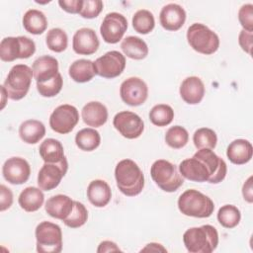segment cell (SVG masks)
<instances>
[{"instance_id": "obj_43", "label": "cell", "mask_w": 253, "mask_h": 253, "mask_svg": "<svg viewBox=\"0 0 253 253\" xmlns=\"http://www.w3.org/2000/svg\"><path fill=\"white\" fill-rule=\"evenodd\" d=\"M58 4L67 13L79 14L83 6V0H59Z\"/></svg>"}, {"instance_id": "obj_14", "label": "cell", "mask_w": 253, "mask_h": 253, "mask_svg": "<svg viewBox=\"0 0 253 253\" xmlns=\"http://www.w3.org/2000/svg\"><path fill=\"white\" fill-rule=\"evenodd\" d=\"M127 29L126 17L117 12L108 13L100 27V33L103 40L108 43L119 42Z\"/></svg>"}, {"instance_id": "obj_33", "label": "cell", "mask_w": 253, "mask_h": 253, "mask_svg": "<svg viewBox=\"0 0 253 253\" xmlns=\"http://www.w3.org/2000/svg\"><path fill=\"white\" fill-rule=\"evenodd\" d=\"M174 119L173 109L166 104L155 105L149 112L150 122L157 126H165L172 123Z\"/></svg>"}, {"instance_id": "obj_40", "label": "cell", "mask_w": 253, "mask_h": 253, "mask_svg": "<svg viewBox=\"0 0 253 253\" xmlns=\"http://www.w3.org/2000/svg\"><path fill=\"white\" fill-rule=\"evenodd\" d=\"M103 10V2L100 0H84L79 15L85 19L96 18Z\"/></svg>"}, {"instance_id": "obj_36", "label": "cell", "mask_w": 253, "mask_h": 253, "mask_svg": "<svg viewBox=\"0 0 253 253\" xmlns=\"http://www.w3.org/2000/svg\"><path fill=\"white\" fill-rule=\"evenodd\" d=\"M193 141L198 149H213L216 146L217 136L213 129L209 127H201L194 132Z\"/></svg>"}, {"instance_id": "obj_10", "label": "cell", "mask_w": 253, "mask_h": 253, "mask_svg": "<svg viewBox=\"0 0 253 253\" xmlns=\"http://www.w3.org/2000/svg\"><path fill=\"white\" fill-rule=\"evenodd\" d=\"M79 122L78 110L68 104L60 105L54 109L49 117L51 129L60 134H66L75 127Z\"/></svg>"}, {"instance_id": "obj_21", "label": "cell", "mask_w": 253, "mask_h": 253, "mask_svg": "<svg viewBox=\"0 0 253 253\" xmlns=\"http://www.w3.org/2000/svg\"><path fill=\"white\" fill-rule=\"evenodd\" d=\"M74 201L66 195H55L50 197L44 206L45 211L53 218L64 220L72 211Z\"/></svg>"}, {"instance_id": "obj_4", "label": "cell", "mask_w": 253, "mask_h": 253, "mask_svg": "<svg viewBox=\"0 0 253 253\" xmlns=\"http://www.w3.org/2000/svg\"><path fill=\"white\" fill-rule=\"evenodd\" d=\"M179 211L187 215L198 218L209 217L214 211V204L211 198L198 190H186L178 199Z\"/></svg>"}, {"instance_id": "obj_26", "label": "cell", "mask_w": 253, "mask_h": 253, "mask_svg": "<svg viewBox=\"0 0 253 253\" xmlns=\"http://www.w3.org/2000/svg\"><path fill=\"white\" fill-rule=\"evenodd\" d=\"M44 201V195L42 189L37 187H27L25 188L18 199L20 207L28 211L33 212L41 209Z\"/></svg>"}, {"instance_id": "obj_8", "label": "cell", "mask_w": 253, "mask_h": 253, "mask_svg": "<svg viewBox=\"0 0 253 253\" xmlns=\"http://www.w3.org/2000/svg\"><path fill=\"white\" fill-rule=\"evenodd\" d=\"M36 51V43L25 36L7 37L0 42V58L2 61L11 62L16 59H26Z\"/></svg>"}, {"instance_id": "obj_6", "label": "cell", "mask_w": 253, "mask_h": 253, "mask_svg": "<svg viewBox=\"0 0 253 253\" xmlns=\"http://www.w3.org/2000/svg\"><path fill=\"white\" fill-rule=\"evenodd\" d=\"M187 41L194 50L206 55L214 53L219 47L218 36L201 23H195L188 28Z\"/></svg>"}, {"instance_id": "obj_47", "label": "cell", "mask_w": 253, "mask_h": 253, "mask_svg": "<svg viewBox=\"0 0 253 253\" xmlns=\"http://www.w3.org/2000/svg\"><path fill=\"white\" fill-rule=\"evenodd\" d=\"M141 251H154V252H158V251H162V252H166V249L158 243H148L143 249H141Z\"/></svg>"}, {"instance_id": "obj_48", "label": "cell", "mask_w": 253, "mask_h": 253, "mask_svg": "<svg viewBox=\"0 0 253 253\" xmlns=\"http://www.w3.org/2000/svg\"><path fill=\"white\" fill-rule=\"evenodd\" d=\"M1 92H2V105H1V110L5 107V104H6V98H8V95H7V92H6V89L4 88V86L2 85L1 86Z\"/></svg>"}, {"instance_id": "obj_15", "label": "cell", "mask_w": 253, "mask_h": 253, "mask_svg": "<svg viewBox=\"0 0 253 253\" xmlns=\"http://www.w3.org/2000/svg\"><path fill=\"white\" fill-rule=\"evenodd\" d=\"M68 169L67 159L59 163H45L38 174L39 188L43 191H50L56 188L65 176Z\"/></svg>"}, {"instance_id": "obj_42", "label": "cell", "mask_w": 253, "mask_h": 253, "mask_svg": "<svg viewBox=\"0 0 253 253\" xmlns=\"http://www.w3.org/2000/svg\"><path fill=\"white\" fill-rule=\"evenodd\" d=\"M13 204V193L5 185L0 186V211L8 210Z\"/></svg>"}, {"instance_id": "obj_22", "label": "cell", "mask_w": 253, "mask_h": 253, "mask_svg": "<svg viewBox=\"0 0 253 253\" xmlns=\"http://www.w3.org/2000/svg\"><path fill=\"white\" fill-rule=\"evenodd\" d=\"M83 122L93 127H99L106 124L108 120V110L100 102L92 101L87 103L81 110Z\"/></svg>"}, {"instance_id": "obj_28", "label": "cell", "mask_w": 253, "mask_h": 253, "mask_svg": "<svg viewBox=\"0 0 253 253\" xmlns=\"http://www.w3.org/2000/svg\"><path fill=\"white\" fill-rule=\"evenodd\" d=\"M68 74L77 83L88 82L96 75L94 62L89 59H77L69 66Z\"/></svg>"}, {"instance_id": "obj_24", "label": "cell", "mask_w": 253, "mask_h": 253, "mask_svg": "<svg viewBox=\"0 0 253 253\" xmlns=\"http://www.w3.org/2000/svg\"><path fill=\"white\" fill-rule=\"evenodd\" d=\"M87 198L97 208L106 207L112 198V191L109 184L104 180H93L88 185Z\"/></svg>"}, {"instance_id": "obj_31", "label": "cell", "mask_w": 253, "mask_h": 253, "mask_svg": "<svg viewBox=\"0 0 253 253\" xmlns=\"http://www.w3.org/2000/svg\"><path fill=\"white\" fill-rule=\"evenodd\" d=\"M100 133L95 128H82L75 135V143L83 151L95 150L100 145Z\"/></svg>"}, {"instance_id": "obj_37", "label": "cell", "mask_w": 253, "mask_h": 253, "mask_svg": "<svg viewBox=\"0 0 253 253\" xmlns=\"http://www.w3.org/2000/svg\"><path fill=\"white\" fill-rule=\"evenodd\" d=\"M189 140L187 129L181 126H171L165 133V142L172 148L179 149L184 147Z\"/></svg>"}, {"instance_id": "obj_11", "label": "cell", "mask_w": 253, "mask_h": 253, "mask_svg": "<svg viewBox=\"0 0 253 253\" xmlns=\"http://www.w3.org/2000/svg\"><path fill=\"white\" fill-rule=\"evenodd\" d=\"M96 74L112 79L120 76L126 67V57L118 50H111L94 61Z\"/></svg>"}, {"instance_id": "obj_30", "label": "cell", "mask_w": 253, "mask_h": 253, "mask_svg": "<svg viewBox=\"0 0 253 253\" xmlns=\"http://www.w3.org/2000/svg\"><path fill=\"white\" fill-rule=\"evenodd\" d=\"M23 26L28 33L41 35L47 28V20L42 11L30 9L23 16Z\"/></svg>"}, {"instance_id": "obj_38", "label": "cell", "mask_w": 253, "mask_h": 253, "mask_svg": "<svg viewBox=\"0 0 253 253\" xmlns=\"http://www.w3.org/2000/svg\"><path fill=\"white\" fill-rule=\"evenodd\" d=\"M88 219V211L82 203L74 201V207L71 213L62 220L64 224L70 228H78L86 223Z\"/></svg>"}, {"instance_id": "obj_3", "label": "cell", "mask_w": 253, "mask_h": 253, "mask_svg": "<svg viewBox=\"0 0 253 253\" xmlns=\"http://www.w3.org/2000/svg\"><path fill=\"white\" fill-rule=\"evenodd\" d=\"M183 242L190 253H211L217 247V230L210 224L191 227L183 234Z\"/></svg>"}, {"instance_id": "obj_39", "label": "cell", "mask_w": 253, "mask_h": 253, "mask_svg": "<svg viewBox=\"0 0 253 253\" xmlns=\"http://www.w3.org/2000/svg\"><path fill=\"white\" fill-rule=\"evenodd\" d=\"M63 79L61 74L58 72L55 77L43 83H37V90L42 97H54L62 89Z\"/></svg>"}, {"instance_id": "obj_35", "label": "cell", "mask_w": 253, "mask_h": 253, "mask_svg": "<svg viewBox=\"0 0 253 253\" xmlns=\"http://www.w3.org/2000/svg\"><path fill=\"white\" fill-rule=\"evenodd\" d=\"M241 218L240 211L233 205H224L217 211V220L225 228L235 227Z\"/></svg>"}, {"instance_id": "obj_25", "label": "cell", "mask_w": 253, "mask_h": 253, "mask_svg": "<svg viewBox=\"0 0 253 253\" xmlns=\"http://www.w3.org/2000/svg\"><path fill=\"white\" fill-rule=\"evenodd\" d=\"M45 134L44 125L38 120H27L19 126L21 139L28 144L38 143Z\"/></svg>"}, {"instance_id": "obj_46", "label": "cell", "mask_w": 253, "mask_h": 253, "mask_svg": "<svg viewBox=\"0 0 253 253\" xmlns=\"http://www.w3.org/2000/svg\"><path fill=\"white\" fill-rule=\"evenodd\" d=\"M114 251H121V249L117 246V244L113 241H103L99 244V247L97 249L98 253H102V252H114Z\"/></svg>"}, {"instance_id": "obj_32", "label": "cell", "mask_w": 253, "mask_h": 253, "mask_svg": "<svg viewBox=\"0 0 253 253\" xmlns=\"http://www.w3.org/2000/svg\"><path fill=\"white\" fill-rule=\"evenodd\" d=\"M155 26V20L153 14L145 9L138 10L132 17V27L135 32L146 35L149 34Z\"/></svg>"}, {"instance_id": "obj_12", "label": "cell", "mask_w": 253, "mask_h": 253, "mask_svg": "<svg viewBox=\"0 0 253 253\" xmlns=\"http://www.w3.org/2000/svg\"><path fill=\"white\" fill-rule=\"evenodd\" d=\"M113 125L115 128L126 138L134 139L142 134L144 123L135 113L122 111L114 117Z\"/></svg>"}, {"instance_id": "obj_16", "label": "cell", "mask_w": 253, "mask_h": 253, "mask_svg": "<svg viewBox=\"0 0 253 253\" xmlns=\"http://www.w3.org/2000/svg\"><path fill=\"white\" fill-rule=\"evenodd\" d=\"M4 179L13 185H21L26 183L31 174L29 162L22 157L8 158L2 167Z\"/></svg>"}, {"instance_id": "obj_44", "label": "cell", "mask_w": 253, "mask_h": 253, "mask_svg": "<svg viewBox=\"0 0 253 253\" xmlns=\"http://www.w3.org/2000/svg\"><path fill=\"white\" fill-rule=\"evenodd\" d=\"M238 42L241 48L247 52L248 54H251L252 49V32H248L245 30H242L239 33L238 36Z\"/></svg>"}, {"instance_id": "obj_45", "label": "cell", "mask_w": 253, "mask_h": 253, "mask_svg": "<svg viewBox=\"0 0 253 253\" xmlns=\"http://www.w3.org/2000/svg\"><path fill=\"white\" fill-rule=\"evenodd\" d=\"M242 195L246 202H253V191H252V176H250L242 187Z\"/></svg>"}, {"instance_id": "obj_13", "label": "cell", "mask_w": 253, "mask_h": 253, "mask_svg": "<svg viewBox=\"0 0 253 253\" xmlns=\"http://www.w3.org/2000/svg\"><path fill=\"white\" fill-rule=\"evenodd\" d=\"M120 95L126 105L131 107L140 106L148 97V87L142 79L129 77L121 84Z\"/></svg>"}, {"instance_id": "obj_1", "label": "cell", "mask_w": 253, "mask_h": 253, "mask_svg": "<svg viewBox=\"0 0 253 253\" xmlns=\"http://www.w3.org/2000/svg\"><path fill=\"white\" fill-rule=\"evenodd\" d=\"M182 177L193 182L220 183L226 176L227 166L224 160L211 149H199L192 158L183 160L179 164Z\"/></svg>"}, {"instance_id": "obj_5", "label": "cell", "mask_w": 253, "mask_h": 253, "mask_svg": "<svg viewBox=\"0 0 253 253\" xmlns=\"http://www.w3.org/2000/svg\"><path fill=\"white\" fill-rule=\"evenodd\" d=\"M33 76V69L28 65H14L10 69L3 84L8 98L14 101L23 99L30 90Z\"/></svg>"}, {"instance_id": "obj_27", "label": "cell", "mask_w": 253, "mask_h": 253, "mask_svg": "<svg viewBox=\"0 0 253 253\" xmlns=\"http://www.w3.org/2000/svg\"><path fill=\"white\" fill-rule=\"evenodd\" d=\"M39 152L45 163H59L66 158L61 142L54 138L44 139L40 145Z\"/></svg>"}, {"instance_id": "obj_7", "label": "cell", "mask_w": 253, "mask_h": 253, "mask_svg": "<svg viewBox=\"0 0 253 253\" xmlns=\"http://www.w3.org/2000/svg\"><path fill=\"white\" fill-rule=\"evenodd\" d=\"M150 175L155 184L168 193L177 191L184 183L176 165L165 159H158L151 165Z\"/></svg>"}, {"instance_id": "obj_18", "label": "cell", "mask_w": 253, "mask_h": 253, "mask_svg": "<svg viewBox=\"0 0 253 253\" xmlns=\"http://www.w3.org/2000/svg\"><path fill=\"white\" fill-rule=\"evenodd\" d=\"M159 21L165 30L175 32L183 27L186 21V12L182 6L170 3L161 9Z\"/></svg>"}, {"instance_id": "obj_2", "label": "cell", "mask_w": 253, "mask_h": 253, "mask_svg": "<svg viewBox=\"0 0 253 253\" xmlns=\"http://www.w3.org/2000/svg\"><path fill=\"white\" fill-rule=\"evenodd\" d=\"M115 178L119 190L127 197L137 196L144 188V175L131 159H123L117 164Z\"/></svg>"}, {"instance_id": "obj_29", "label": "cell", "mask_w": 253, "mask_h": 253, "mask_svg": "<svg viewBox=\"0 0 253 253\" xmlns=\"http://www.w3.org/2000/svg\"><path fill=\"white\" fill-rule=\"evenodd\" d=\"M121 48L125 55L135 60L143 59L148 54V46L146 42L142 39L134 36L125 38L121 43Z\"/></svg>"}, {"instance_id": "obj_17", "label": "cell", "mask_w": 253, "mask_h": 253, "mask_svg": "<svg viewBox=\"0 0 253 253\" xmlns=\"http://www.w3.org/2000/svg\"><path fill=\"white\" fill-rule=\"evenodd\" d=\"M99 45V39L95 31L90 28H81L73 36L72 48L77 54H93L97 51Z\"/></svg>"}, {"instance_id": "obj_9", "label": "cell", "mask_w": 253, "mask_h": 253, "mask_svg": "<svg viewBox=\"0 0 253 253\" xmlns=\"http://www.w3.org/2000/svg\"><path fill=\"white\" fill-rule=\"evenodd\" d=\"M37 251L40 253H59L62 250V231L59 225L42 221L36 227Z\"/></svg>"}, {"instance_id": "obj_19", "label": "cell", "mask_w": 253, "mask_h": 253, "mask_svg": "<svg viewBox=\"0 0 253 253\" xmlns=\"http://www.w3.org/2000/svg\"><path fill=\"white\" fill-rule=\"evenodd\" d=\"M32 69L37 83H43L57 75L58 61L50 55H42L34 61Z\"/></svg>"}, {"instance_id": "obj_20", "label": "cell", "mask_w": 253, "mask_h": 253, "mask_svg": "<svg viewBox=\"0 0 253 253\" xmlns=\"http://www.w3.org/2000/svg\"><path fill=\"white\" fill-rule=\"evenodd\" d=\"M181 98L189 105L199 104L205 95V85L201 78L190 76L183 80L180 89Z\"/></svg>"}, {"instance_id": "obj_34", "label": "cell", "mask_w": 253, "mask_h": 253, "mask_svg": "<svg viewBox=\"0 0 253 253\" xmlns=\"http://www.w3.org/2000/svg\"><path fill=\"white\" fill-rule=\"evenodd\" d=\"M45 43L47 47L54 52H62L68 44L66 33L60 28L50 29L45 36Z\"/></svg>"}, {"instance_id": "obj_41", "label": "cell", "mask_w": 253, "mask_h": 253, "mask_svg": "<svg viewBox=\"0 0 253 253\" xmlns=\"http://www.w3.org/2000/svg\"><path fill=\"white\" fill-rule=\"evenodd\" d=\"M238 20L243 30L253 31V5L244 4L238 11Z\"/></svg>"}, {"instance_id": "obj_23", "label": "cell", "mask_w": 253, "mask_h": 253, "mask_svg": "<svg viewBox=\"0 0 253 253\" xmlns=\"http://www.w3.org/2000/svg\"><path fill=\"white\" fill-rule=\"evenodd\" d=\"M253 147L251 142L246 139H235L229 143L226 149V156L229 161L236 165L249 162L252 158Z\"/></svg>"}]
</instances>
